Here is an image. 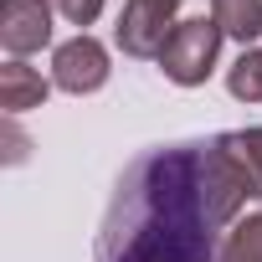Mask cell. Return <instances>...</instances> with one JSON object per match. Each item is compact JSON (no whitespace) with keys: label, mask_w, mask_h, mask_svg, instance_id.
<instances>
[{"label":"cell","mask_w":262,"mask_h":262,"mask_svg":"<svg viewBox=\"0 0 262 262\" xmlns=\"http://www.w3.org/2000/svg\"><path fill=\"white\" fill-rule=\"evenodd\" d=\"M257 201L216 139L144 149L113 185L98 226V262H216L242 206Z\"/></svg>","instance_id":"obj_1"},{"label":"cell","mask_w":262,"mask_h":262,"mask_svg":"<svg viewBox=\"0 0 262 262\" xmlns=\"http://www.w3.org/2000/svg\"><path fill=\"white\" fill-rule=\"evenodd\" d=\"M108 47L98 41V36H88V31H77L72 41H62L57 52H52V88H62V93H72V98H88V93H98L103 82H108Z\"/></svg>","instance_id":"obj_4"},{"label":"cell","mask_w":262,"mask_h":262,"mask_svg":"<svg viewBox=\"0 0 262 262\" xmlns=\"http://www.w3.org/2000/svg\"><path fill=\"white\" fill-rule=\"evenodd\" d=\"M6 144H11V149H6V160H11V165H21V160H26V134L16 128V118H6Z\"/></svg>","instance_id":"obj_11"},{"label":"cell","mask_w":262,"mask_h":262,"mask_svg":"<svg viewBox=\"0 0 262 262\" xmlns=\"http://www.w3.org/2000/svg\"><path fill=\"white\" fill-rule=\"evenodd\" d=\"M175 0H123L113 41L123 57H139V62H160L165 41L175 36Z\"/></svg>","instance_id":"obj_3"},{"label":"cell","mask_w":262,"mask_h":262,"mask_svg":"<svg viewBox=\"0 0 262 262\" xmlns=\"http://www.w3.org/2000/svg\"><path fill=\"white\" fill-rule=\"evenodd\" d=\"M52 6H57V16L72 21V26H93V21L103 16V0H52Z\"/></svg>","instance_id":"obj_10"},{"label":"cell","mask_w":262,"mask_h":262,"mask_svg":"<svg viewBox=\"0 0 262 262\" xmlns=\"http://www.w3.org/2000/svg\"><path fill=\"white\" fill-rule=\"evenodd\" d=\"M175 6H180V0H175Z\"/></svg>","instance_id":"obj_12"},{"label":"cell","mask_w":262,"mask_h":262,"mask_svg":"<svg viewBox=\"0 0 262 262\" xmlns=\"http://www.w3.org/2000/svg\"><path fill=\"white\" fill-rule=\"evenodd\" d=\"M221 144H226V155L242 165V175L252 180V190H257V201H262V128H226Z\"/></svg>","instance_id":"obj_8"},{"label":"cell","mask_w":262,"mask_h":262,"mask_svg":"<svg viewBox=\"0 0 262 262\" xmlns=\"http://www.w3.org/2000/svg\"><path fill=\"white\" fill-rule=\"evenodd\" d=\"M47 93H52V82L36 67H26L21 57H11L6 67H0V108H6V118H16L26 108H41Z\"/></svg>","instance_id":"obj_6"},{"label":"cell","mask_w":262,"mask_h":262,"mask_svg":"<svg viewBox=\"0 0 262 262\" xmlns=\"http://www.w3.org/2000/svg\"><path fill=\"white\" fill-rule=\"evenodd\" d=\"M221 26L211 16H190L175 26V36L165 41L160 52V72L175 82V88H201L211 72H216V57H221Z\"/></svg>","instance_id":"obj_2"},{"label":"cell","mask_w":262,"mask_h":262,"mask_svg":"<svg viewBox=\"0 0 262 262\" xmlns=\"http://www.w3.org/2000/svg\"><path fill=\"white\" fill-rule=\"evenodd\" d=\"M211 21L221 26V36L242 41V52L262 36V0H211Z\"/></svg>","instance_id":"obj_7"},{"label":"cell","mask_w":262,"mask_h":262,"mask_svg":"<svg viewBox=\"0 0 262 262\" xmlns=\"http://www.w3.org/2000/svg\"><path fill=\"white\" fill-rule=\"evenodd\" d=\"M52 0H0V47L11 57H31L52 41Z\"/></svg>","instance_id":"obj_5"},{"label":"cell","mask_w":262,"mask_h":262,"mask_svg":"<svg viewBox=\"0 0 262 262\" xmlns=\"http://www.w3.org/2000/svg\"><path fill=\"white\" fill-rule=\"evenodd\" d=\"M216 262H262V211L242 216V221L226 231V242H221V257H216Z\"/></svg>","instance_id":"obj_9"}]
</instances>
